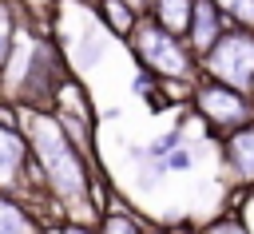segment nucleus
<instances>
[{
    "mask_svg": "<svg viewBox=\"0 0 254 234\" xmlns=\"http://www.w3.org/2000/svg\"><path fill=\"white\" fill-rule=\"evenodd\" d=\"M24 139L32 147V163L44 178V190L56 206H64L67 222H99L95 206V171L91 159L67 139L52 111H24Z\"/></svg>",
    "mask_w": 254,
    "mask_h": 234,
    "instance_id": "1",
    "label": "nucleus"
},
{
    "mask_svg": "<svg viewBox=\"0 0 254 234\" xmlns=\"http://www.w3.org/2000/svg\"><path fill=\"white\" fill-rule=\"evenodd\" d=\"M127 44H131L139 67L151 71L155 79H198V56L187 48V40L163 32L151 16H143L135 24Z\"/></svg>",
    "mask_w": 254,
    "mask_h": 234,
    "instance_id": "2",
    "label": "nucleus"
},
{
    "mask_svg": "<svg viewBox=\"0 0 254 234\" xmlns=\"http://www.w3.org/2000/svg\"><path fill=\"white\" fill-rule=\"evenodd\" d=\"M198 75L214 79V83H226V87L254 99V32L226 28L218 36V44L198 59Z\"/></svg>",
    "mask_w": 254,
    "mask_h": 234,
    "instance_id": "3",
    "label": "nucleus"
},
{
    "mask_svg": "<svg viewBox=\"0 0 254 234\" xmlns=\"http://www.w3.org/2000/svg\"><path fill=\"white\" fill-rule=\"evenodd\" d=\"M190 107L202 119V127L210 135H218V139H226V135H234V131H242V127L254 123V99L250 95H242V91H234L226 83L202 79V75L194 79Z\"/></svg>",
    "mask_w": 254,
    "mask_h": 234,
    "instance_id": "4",
    "label": "nucleus"
},
{
    "mask_svg": "<svg viewBox=\"0 0 254 234\" xmlns=\"http://www.w3.org/2000/svg\"><path fill=\"white\" fill-rule=\"evenodd\" d=\"M32 171V147L24 131L8 119H0V194H20Z\"/></svg>",
    "mask_w": 254,
    "mask_h": 234,
    "instance_id": "5",
    "label": "nucleus"
},
{
    "mask_svg": "<svg viewBox=\"0 0 254 234\" xmlns=\"http://www.w3.org/2000/svg\"><path fill=\"white\" fill-rule=\"evenodd\" d=\"M218 159H222V175H226L230 190L254 186V123L226 135L222 147H218Z\"/></svg>",
    "mask_w": 254,
    "mask_h": 234,
    "instance_id": "6",
    "label": "nucleus"
},
{
    "mask_svg": "<svg viewBox=\"0 0 254 234\" xmlns=\"http://www.w3.org/2000/svg\"><path fill=\"white\" fill-rule=\"evenodd\" d=\"M226 28H230V24H226V16L218 12L214 0H194V16H190V32H187V48L202 59V56L218 44V36H222Z\"/></svg>",
    "mask_w": 254,
    "mask_h": 234,
    "instance_id": "7",
    "label": "nucleus"
},
{
    "mask_svg": "<svg viewBox=\"0 0 254 234\" xmlns=\"http://www.w3.org/2000/svg\"><path fill=\"white\" fill-rule=\"evenodd\" d=\"M48 222L20 194H0V234H44Z\"/></svg>",
    "mask_w": 254,
    "mask_h": 234,
    "instance_id": "8",
    "label": "nucleus"
},
{
    "mask_svg": "<svg viewBox=\"0 0 254 234\" xmlns=\"http://www.w3.org/2000/svg\"><path fill=\"white\" fill-rule=\"evenodd\" d=\"M107 28L99 24V20H83L79 24V36L71 40V63L79 67V71H87V67H95L99 59H103V48H107V36H103Z\"/></svg>",
    "mask_w": 254,
    "mask_h": 234,
    "instance_id": "9",
    "label": "nucleus"
},
{
    "mask_svg": "<svg viewBox=\"0 0 254 234\" xmlns=\"http://www.w3.org/2000/svg\"><path fill=\"white\" fill-rule=\"evenodd\" d=\"M147 16H151L163 32L187 40V32H190V16H194V0H155Z\"/></svg>",
    "mask_w": 254,
    "mask_h": 234,
    "instance_id": "10",
    "label": "nucleus"
},
{
    "mask_svg": "<svg viewBox=\"0 0 254 234\" xmlns=\"http://www.w3.org/2000/svg\"><path fill=\"white\" fill-rule=\"evenodd\" d=\"M95 16H99V24L111 32V36H119V40H131V32H135V24L143 20L131 4H123V0H95Z\"/></svg>",
    "mask_w": 254,
    "mask_h": 234,
    "instance_id": "11",
    "label": "nucleus"
},
{
    "mask_svg": "<svg viewBox=\"0 0 254 234\" xmlns=\"http://www.w3.org/2000/svg\"><path fill=\"white\" fill-rule=\"evenodd\" d=\"M95 234H151V230L143 226V218H139V214H131V210H123V206H115V202H111V206L99 214Z\"/></svg>",
    "mask_w": 254,
    "mask_h": 234,
    "instance_id": "12",
    "label": "nucleus"
},
{
    "mask_svg": "<svg viewBox=\"0 0 254 234\" xmlns=\"http://www.w3.org/2000/svg\"><path fill=\"white\" fill-rule=\"evenodd\" d=\"M214 4H218V12L226 16L230 28L254 32V0H214Z\"/></svg>",
    "mask_w": 254,
    "mask_h": 234,
    "instance_id": "13",
    "label": "nucleus"
},
{
    "mask_svg": "<svg viewBox=\"0 0 254 234\" xmlns=\"http://www.w3.org/2000/svg\"><path fill=\"white\" fill-rule=\"evenodd\" d=\"M226 210H234V214L242 218V226L254 234V186H246V190H230V194H226Z\"/></svg>",
    "mask_w": 254,
    "mask_h": 234,
    "instance_id": "14",
    "label": "nucleus"
},
{
    "mask_svg": "<svg viewBox=\"0 0 254 234\" xmlns=\"http://www.w3.org/2000/svg\"><path fill=\"white\" fill-rule=\"evenodd\" d=\"M202 230H206V234H250V230L242 226V218H238L234 210H222V214L206 218V222H202Z\"/></svg>",
    "mask_w": 254,
    "mask_h": 234,
    "instance_id": "15",
    "label": "nucleus"
},
{
    "mask_svg": "<svg viewBox=\"0 0 254 234\" xmlns=\"http://www.w3.org/2000/svg\"><path fill=\"white\" fill-rule=\"evenodd\" d=\"M12 36H16V20H12V8L0 0V71L12 56Z\"/></svg>",
    "mask_w": 254,
    "mask_h": 234,
    "instance_id": "16",
    "label": "nucleus"
},
{
    "mask_svg": "<svg viewBox=\"0 0 254 234\" xmlns=\"http://www.w3.org/2000/svg\"><path fill=\"white\" fill-rule=\"evenodd\" d=\"M163 163H167V175H171V171H190V167H194V151H190V147H179V151H171Z\"/></svg>",
    "mask_w": 254,
    "mask_h": 234,
    "instance_id": "17",
    "label": "nucleus"
},
{
    "mask_svg": "<svg viewBox=\"0 0 254 234\" xmlns=\"http://www.w3.org/2000/svg\"><path fill=\"white\" fill-rule=\"evenodd\" d=\"M64 234H95V230L83 226V222H64Z\"/></svg>",
    "mask_w": 254,
    "mask_h": 234,
    "instance_id": "18",
    "label": "nucleus"
},
{
    "mask_svg": "<svg viewBox=\"0 0 254 234\" xmlns=\"http://www.w3.org/2000/svg\"><path fill=\"white\" fill-rule=\"evenodd\" d=\"M123 4H131V8H135V12H139V16H147V12H151V4H155V0H123Z\"/></svg>",
    "mask_w": 254,
    "mask_h": 234,
    "instance_id": "19",
    "label": "nucleus"
}]
</instances>
